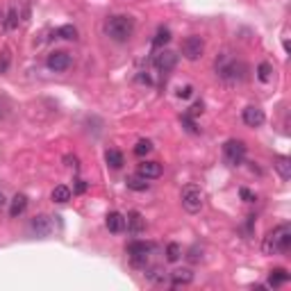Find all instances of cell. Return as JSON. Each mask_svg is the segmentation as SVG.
Masks as SVG:
<instances>
[{
    "label": "cell",
    "mask_w": 291,
    "mask_h": 291,
    "mask_svg": "<svg viewBox=\"0 0 291 291\" xmlns=\"http://www.w3.org/2000/svg\"><path fill=\"white\" fill-rule=\"evenodd\" d=\"M53 200L55 203H68L71 200V189L66 185H57L53 189Z\"/></svg>",
    "instance_id": "cell-22"
},
{
    "label": "cell",
    "mask_w": 291,
    "mask_h": 291,
    "mask_svg": "<svg viewBox=\"0 0 291 291\" xmlns=\"http://www.w3.org/2000/svg\"><path fill=\"white\" fill-rule=\"evenodd\" d=\"M194 282V271L191 269H175L171 273V284L180 287V284H191Z\"/></svg>",
    "instance_id": "cell-13"
},
{
    "label": "cell",
    "mask_w": 291,
    "mask_h": 291,
    "mask_svg": "<svg viewBox=\"0 0 291 291\" xmlns=\"http://www.w3.org/2000/svg\"><path fill=\"white\" fill-rule=\"evenodd\" d=\"M241 119L248 128H260V125L266 121V116H264V110H260V107H255V105H248L246 110H243Z\"/></svg>",
    "instance_id": "cell-11"
},
{
    "label": "cell",
    "mask_w": 291,
    "mask_h": 291,
    "mask_svg": "<svg viewBox=\"0 0 291 291\" xmlns=\"http://www.w3.org/2000/svg\"><path fill=\"white\" fill-rule=\"evenodd\" d=\"M168 41H171V30H168L166 25H159L157 32H155V37H153V46L155 48H164Z\"/></svg>",
    "instance_id": "cell-19"
},
{
    "label": "cell",
    "mask_w": 291,
    "mask_h": 291,
    "mask_svg": "<svg viewBox=\"0 0 291 291\" xmlns=\"http://www.w3.org/2000/svg\"><path fill=\"white\" fill-rule=\"evenodd\" d=\"M223 159L228 166H239L246 159V143L241 139H230L223 146Z\"/></svg>",
    "instance_id": "cell-5"
},
{
    "label": "cell",
    "mask_w": 291,
    "mask_h": 291,
    "mask_svg": "<svg viewBox=\"0 0 291 291\" xmlns=\"http://www.w3.org/2000/svg\"><path fill=\"white\" fill-rule=\"evenodd\" d=\"M289 248H291V225L287 223L273 228L262 241L264 255H284V252H289Z\"/></svg>",
    "instance_id": "cell-2"
},
{
    "label": "cell",
    "mask_w": 291,
    "mask_h": 291,
    "mask_svg": "<svg viewBox=\"0 0 291 291\" xmlns=\"http://www.w3.org/2000/svg\"><path fill=\"white\" fill-rule=\"evenodd\" d=\"M5 203H7V200H5V196H3V194H0V207H3V205H5Z\"/></svg>",
    "instance_id": "cell-38"
},
{
    "label": "cell",
    "mask_w": 291,
    "mask_h": 291,
    "mask_svg": "<svg viewBox=\"0 0 291 291\" xmlns=\"http://www.w3.org/2000/svg\"><path fill=\"white\" fill-rule=\"evenodd\" d=\"M177 96H180V98H191V96H194V87H189V84L182 87L180 91H177Z\"/></svg>",
    "instance_id": "cell-34"
},
{
    "label": "cell",
    "mask_w": 291,
    "mask_h": 291,
    "mask_svg": "<svg viewBox=\"0 0 291 291\" xmlns=\"http://www.w3.org/2000/svg\"><path fill=\"white\" fill-rule=\"evenodd\" d=\"M105 162L110 164L112 168H121V166H123V153H121V150H107V153H105Z\"/></svg>",
    "instance_id": "cell-23"
},
{
    "label": "cell",
    "mask_w": 291,
    "mask_h": 291,
    "mask_svg": "<svg viewBox=\"0 0 291 291\" xmlns=\"http://www.w3.org/2000/svg\"><path fill=\"white\" fill-rule=\"evenodd\" d=\"M57 37H59V39L73 41V39H78V30H75L73 25H62V27L57 30Z\"/></svg>",
    "instance_id": "cell-24"
},
{
    "label": "cell",
    "mask_w": 291,
    "mask_h": 291,
    "mask_svg": "<svg viewBox=\"0 0 291 291\" xmlns=\"http://www.w3.org/2000/svg\"><path fill=\"white\" fill-rule=\"evenodd\" d=\"M187 257H189V262H200V260H203V248L198 250V246H194V248L189 250V255H187Z\"/></svg>",
    "instance_id": "cell-32"
},
{
    "label": "cell",
    "mask_w": 291,
    "mask_h": 291,
    "mask_svg": "<svg viewBox=\"0 0 291 291\" xmlns=\"http://www.w3.org/2000/svg\"><path fill=\"white\" fill-rule=\"evenodd\" d=\"M214 66H216V75L221 82L230 84V87H237V84H243L248 78V66L246 62H241L239 57H234V55L230 53H223L216 57V62H214Z\"/></svg>",
    "instance_id": "cell-1"
},
{
    "label": "cell",
    "mask_w": 291,
    "mask_h": 291,
    "mask_svg": "<svg viewBox=\"0 0 291 291\" xmlns=\"http://www.w3.org/2000/svg\"><path fill=\"white\" fill-rule=\"evenodd\" d=\"M105 34L110 37L112 41H116V44H125V41H130V37L134 34V18L123 16V14L110 16L105 21Z\"/></svg>",
    "instance_id": "cell-3"
},
{
    "label": "cell",
    "mask_w": 291,
    "mask_h": 291,
    "mask_svg": "<svg viewBox=\"0 0 291 291\" xmlns=\"http://www.w3.org/2000/svg\"><path fill=\"white\" fill-rule=\"evenodd\" d=\"M291 275L284 269H273L269 275V287H280V284H287Z\"/></svg>",
    "instance_id": "cell-20"
},
{
    "label": "cell",
    "mask_w": 291,
    "mask_h": 291,
    "mask_svg": "<svg viewBox=\"0 0 291 291\" xmlns=\"http://www.w3.org/2000/svg\"><path fill=\"white\" fill-rule=\"evenodd\" d=\"M150 150H153V141H148V139H141V141H137V146H134V155L137 157H146Z\"/></svg>",
    "instance_id": "cell-25"
},
{
    "label": "cell",
    "mask_w": 291,
    "mask_h": 291,
    "mask_svg": "<svg viewBox=\"0 0 291 291\" xmlns=\"http://www.w3.org/2000/svg\"><path fill=\"white\" fill-rule=\"evenodd\" d=\"M175 64H177V55L173 53V50H159V53L153 57V66L162 75L171 73L173 68H175Z\"/></svg>",
    "instance_id": "cell-8"
},
{
    "label": "cell",
    "mask_w": 291,
    "mask_h": 291,
    "mask_svg": "<svg viewBox=\"0 0 291 291\" xmlns=\"http://www.w3.org/2000/svg\"><path fill=\"white\" fill-rule=\"evenodd\" d=\"M0 23H3V30L12 32L18 27V9L16 7H9L5 16H0Z\"/></svg>",
    "instance_id": "cell-17"
},
{
    "label": "cell",
    "mask_w": 291,
    "mask_h": 291,
    "mask_svg": "<svg viewBox=\"0 0 291 291\" xmlns=\"http://www.w3.org/2000/svg\"><path fill=\"white\" fill-rule=\"evenodd\" d=\"M137 80H139V82H141V84H153V80H150V75L146 73V71L139 73V75H137Z\"/></svg>",
    "instance_id": "cell-36"
},
{
    "label": "cell",
    "mask_w": 291,
    "mask_h": 291,
    "mask_svg": "<svg viewBox=\"0 0 291 291\" xmlns=\"http://www.w3.org/2000/svg\"><path fill=\"white\" fill-rule=\"evenodd\" d=\"M125 185L132 191H146L150 187V182H148V177H143V175H130L128 180H125Z\"/></svg>",
    "instance_id": "cell-21"
},
{
    "label": "cell",
    "mask_w": 291,
    "mask_h": 291,
    "mask_svg": "<svg viewBox=\"0 0 291 291\" xmlns=\"http://www.w3.org/2000/svg\"><path fill=\"white\" fill-rule=\"evenodd\" d=\"M146 275H148V278L153 280V282H157V284H162L164 280H166V273H162V269H159V266H155V269H150Z\"/></svg>",
    "instance_id": "cell-28"
},
{
    "label": "cell",
    "mask_w": 291,
    "mask_h": 291,
    "mask_svg": "<svg viewBox=\"0 0 291 291\" xmlns=\"http://www.w3.org/2000/svg\"><path fill=\"white\" fill-rule=\"evenodd\" d=\"M64 162H66V166H73V168L80 166V164H78V157H71V155H66V157H64Z\"/></svg>",
    "instance_id": "cell-37"
},
{
    "label": "cell",
    "mask_w": 291,
    "mask_h": 291,
    "mask_svg": "<svg viewBox=\"0 0 291 291\" xmlns=\"http://www.w3.org/2000/svg\"><path fill=\"white\" fill-rule=\"evenodd\" d=\"M182 257V248L177 243H168L166 246V260L168 262H177Z\"/></svg>",
    "instance_id": "cell-26"
},
{
    "label": "cell",
    "mask_w": 291,
    "mask_h": 291,
    "mask_svg": "<svg viewBox=\"0 0 291 291\" xmlns=\"http://www.w3.org/2000/svg\"><path fill=\"white\" fill-rule=\"evenodd\" d=\"M30 230L37 234V237H50V234H53V230H55L53 219H50V216H46V214H39V216H34V219H32Z\"/></svg>",
    "instance_id": "cell-10"
},
{
    "label": "cell",
    "mask_w": 291,
    "mask_h": 291,
    "mask_svg": "<svg viewBox=\"0 0 291 291\" xmlns=\"http://www.w3.org/2000/svg\"><path fill=\"white\" fill-rule=\"evenodd\" d=\"M273 168L280 173V177H282V180H289V177H291V159H289V157H284V155L275 157Z\"/></svg>",
    "instance_id": "cell-18"
},
{
    "label": "cell",
    "mask_w": 291,
    "mask_h": 291,
    "mask_svg": "<svg viewBox=\"0 0 291 291\" xmlns=\"http://www.w3.org/2000/svg\"><path fill=\"white\" fill-rule=\"evenodd\" d=\"M107 230H110V232H123L125 230V216L123 214H119V212H110L107 214Z\"/></svg>",
    "instance_id": "cell-16"
},
{
    "label": "cell",
    "mask_w": 291,
    "mask_h": 291,
    "mask_svg": "<svg viewBox=\"0 0 291 291\" xmlns=\"http://www.w3.org/2000/svg\"><path fill=\"white\" fill-rule=\"evenodd\" d=\"M205 53V41L200 39V37L191 34L187 37L185 41H182V55H185V59H189V62H196V59H200Z\"/></svg>",
    "instance_id": "cell-7"
},
{
    "label": "cell",
    "mask_w": 291,
    "mask_h": 291,
    "mask_svg": "<svg viewBox=\"0 0 291 291\" xmlns=\"http://www.w3.org/2000/svg\"><path fill=\"white\" fill-rule=\"evenodd\" d=\"M182 123H185V128L189 130L191 134H198V132H200V130L196 128V123H194V119H191V116H187V114H185V116H182Z\"/></svg>",
    "instance_id": "cell-30"
},
{
    "label": "cell",
    "mask_w": 291,
    "mask_h": 291,
    "mask_svg": "<svg viewBox=\"0 0 291 291\" xmlns=\"http://www.w3.org/2000/svg\"><path fill=\"white\" fill-rule=\"evenodd\" d=\"M87 191V182L84 180H75V194H84Z\"/></svg>",
    "instance_id": "cell-35"
},
{
    "label": "cell",
    "mask_w": 291,
    "mask_h": 291,
    "mask_svg": "<svg viewBox=\"0 0 291 291\" xmlns=\"http://www.w3.org/2000/svg\"><path fill=\"white\" fill-rule=\"evenodd\" d=\"M271 73H273V68H271V64L262 62L260 66H257V78H260L262 82H269V80H271Z\"/></svg>",
    "instance_id": "cell-27"
},
{
    "label": "cell",
    "mask_w": 291,
    "mask_h": 291,
    "mask_svg": "<svg viewBox=\"0 0 291 291\" xmlns=\"http://www.w3.org/2000/svg\"><path fill=\"white\" fill-rule=\"evenodd\" d=\"M125 228H128V232L130 234H141L143 230H146V219L141 216L139 212H130L128 216H125Z\"/></svg>",
    "instance_id": "cell-12"
},
{
    "label": "cell",
    "mask_w": 291,
    "mask_h": 291,
    "mask_svg": "<svg viewBox=\"0 0 291 291\" xmlns=\"http://www.w3.org/2000/svg\"><path fill=\"white\" fill-rule=\"evenodd\" d=\"M27 207V196L25 194H16L12 198V205H9V216L12 219H18Z\"/></svg>",
    "instance_id": "cell-14"
},
{
    "label": "cell",
    "mask_w": 291,
    "mask_h": 291,
    "mask_svg": "<svg viewBox=\"0 0 291 291\" xmlns=\"http://www.w3.org/2000/svg\"><path fill=\"white\" fill-rule=\"evenodd\" d=\"M71 64H73L71 55L64 53V50H55V53H50L48 59H46V66H48L50 71H55V73L68 71V68H71Z\"/></svg>",
    "instance_id": "cell-9"
},
{
    "label": "cell",
    "mask_w": 291,
    "mask_h": 291,
    "mask_svg": "<svg viewBox=\"0 0 291 291\" xmlns=\"http://www.w3.org/2000/svg\"><path fill=\"white\" fill-rule=\"evenodd\" d=\"M203 110H205L203 100H196V102H194V105H191V107H189V112H187V116H191V119H194V116L203 114Z\"/></svg>",
    "instance_id": "cell-29"
},
{
    "label": "cell",
    "mask_w": 291,
    "mask_h": 291,
    "mask_svg": "<svg viewBox=\"0 0 291 291\" xmlns=\"http://www.w3.org/2000/svg\"><path fill=\"white\" fill-rule=\"evenodd\" d=\"M9 68V53H3V57H0V73H7Z\"/></svg>",
    "instance_id": "cell-33"
},
{
    "label": "cell",
    "mask_w": 291,
    "mask_h": 291,
    "mask_svg": "<svg viewBox=\"0 0 291 291\" xmlns=\"http://www.w3.org/2000/svg\"><path fill=\"white\" fill-rule=\"evenodd\" d=\"M182 207L187 209L189 214H198L200 209L205 207V191L196 185H187L182 189Z\"/></svg>",
    "instance_id": "cell-4"
},
{
    "label": "cell",
    "mask_w": 291,
    "mask_h": 291,
    "mask_svg": "<svg viewBox=\"0 0 291 291\" xmlns=\"http://www.w3.org/2000/svg\"><path fill=\"white\" fill-rule=\"evenodd\" d=\"M153 248L155 246H153V243H148V241H132V243H128V255H130L132 266H137V269H146Z\"/></svg>",
    "instance_id": "cell-6"
},
{
    "label": "cell",
    "mask_w": 291,
    "mask_h": 291,
    "mask_svg": "<svg viewBox=\"0 0 291 291\" xmlns=\"http://www.w3.org/2000/svg\"><path fill=\"white\" fill-rule=\"evenodd\" d=\"M139 175L148 177V180H155V177L162 175V164H157V162H141V164H139Z\"/></svg>",
    "instance_id": "cell-15"
},
{
    "label": "cell",
    "mask_w": 291,
    "mask_h": 291,
    "mask_svg": "<svg viewBox=\"0 0 291 291\" xmlns=\"http://www.w3.org/2000/svg\"><path fill=\"white\" fill-rule=\"evenodd\" d=\"M239 196H241L243 200H246V203H255V194H252L250 189H246V187H241V189H239Z\"/></svg>",
    "instance_id": "cell-31"
}]
</instances>
